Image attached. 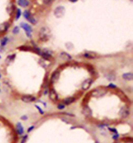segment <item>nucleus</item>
<instances>
[{
  "instance_id": "9d476101",
  "label": "nucleus",
  "mask_w": 133,
  "mask_h": 143,
  "mask_svg": "<svg viewBox=\"0 0 133 143\" xmlns=\"http://www.w3.org/2000/svg\"><path fill=\"white\" fill-rule=\"evenodd\" d=\"M122 78L125 79V80H128V81H131L133 78V75L132 72H126V73L123 74L122 75Z\"/></svg>"
},
{
  "instance_id": "4be33fe9",
  "label": "nucleus",
  "mask_w": 133,
  "mask_h": 143,
  "mask_svg": "<svg viewBox=\"0 0 133 143\" xmlns=\"http://www.w3.org/2000/svg\"><path fill=\"white\" fill-rule=\"evenodd\" d=\"M53 1H54V0H43V3H44L45 4H49V3H51Z\"/></svg>"
},
{
  "instance_id": "393cba45",
  "label": "nucleus",
  "mask_w": 133,
  "mask_h": 143,
  "mask_svg": "<svg viewBox=\"0 0 133 143\" xmlns=\"http://www.w3.org/2000/svg\"><path fill=\"white\" fill-rule=\"evenodd\" d=\"M36 107H37V108H38V111H41V113H42V114L43 113V110H42V109H41V108H40V107H38V106H37V105H36Z\"/></svg>"
},
{
  "instance_id": "412c9836",
  "label": "nucleus",
  "mask_w": 133,
  "mask_h": 143,
  "mask_svg": "<svg viewBox=\"0 0 133 143\" xmlns=\"http://www.w3.org/2000/svg\"><path fill=\"white\" fill-rule=\"evenodd\" d=\"M128 114H129V112H128V110H125L123 112H121V116H122L123 117H126V116H128Z\"/></svg>"
},
{
  "instance_id": "6e6552de",
  "label": "nucleus",
  "mask_w": 133,
  "mask_h": 143,
  "mask_svg": "<svg viewBox=\"0 0 133 143\" xmlns=\"http://www.w3.org/2000/svg\"><path fill=\"white\" fill-rule=\"evenodd\" d=\"M18 4L23 8H26L29 5V2H28V0H18Z\"/></svg>"
},
{
  "instance_id": "20e7f679",
  "label": "nucleus",
  "mask_w": 133,
  "mask_h": 143,
  "mask_svg": "<svg viewBox=\"0 0 133 143\" xmlns=\"http://www.w3.org/2000/svg\"><path fill=\"white\" fill-rule=\"evenodd\" d=\"M39 54H40L44 59H47V60H51L52 57H53L52 52L49 51V50H46V49H44L43 51H40Z\"/></svg>"
},
{
  "instance_id": "4468645a",
  "label": "nucleus",
  "mask_w": 133,
  "mask_h": 143,
  "mask_svg": "<svg viewBox=\"0 0 133 143\" xmlns=\"http://www.w3.org/2000/svg\"><path fill=\"white\" fill-rule=\"evenodd\" d=\"M49 96H50V98H51L52 100H56V99L58 98V96H57L56 92H54V91H50Z\"/></svg>"
},
{
  "instance_id": "b1692460",
  "label": "nucleus",
  "mask_w": 133,
  "mask_h": 143,
  "mask_svg": "<svg viewBox=\"0 0 133 143\" xmlns=\"http://www.w3.org/2000/svg\"><path fill=\"white\" fill-rule=\"evenodd\" d=\"M27 140V136H24L23 138V140H22V142L21 143H25V141Z\"/></svg>"
},
{
  "instance_id": "6ab92c4d",
  "label": "nucleus",
  "mask_w": 133,
  "mask_h": 143,
  "mask_svg": "<svg viewBox=\"0 0 133 143\" xmlns=\"http://www.w3.org/2000/svg\"><path fill=\"white\" fill-rule=\"evenodd\" d=\"M21 14H22V12H21V10H20V9H17V14H16V20H18V19L19 18V17H20Z\"/></svg>"
},
{
  "instance_id": "f257e3e1",
  "label": "nucleus",
  "mask_w": 133,
  "mask_h": 143,
  "mask_svg": "<svg viewBox=\"0 0 133 143\" xmlns=\"http://www.w3.org/2000/svg\"><path fill=\"white\" fill-rule=\"evenodd\" d=\"M39 37H40V39L42 41H47L48 40L49 37H50V29L48 28L44 27L42 28L39 32Z\"/></svg>"
},
{
  "instance_id": "cd10ccee",
  "label": "nucleus",
  "mask_w": 133,
  "mask_h": 143,
  "mask_svg": "<svg viewBox=\"0 0 133 143\" xmlns=\"http://www.w3.org/2000/svg\"><path fill=\"white\" fill-rule=\"evenodd\" d=\"M70 2H73V3H75V2H77V0H69Z\"/></svg>"
},
{
  "instance_id": "ddd939ff",
  "label": "nucleus",
  "mask_w": 133,
  "mask_h": 143,
  "mask_svg": "<svg viewBox=\"0 0 133 143\" xmlns=\"http://www.w3.org/2000/svg\"><path fill=\"white\" fill-rule=\"evenodd\" d=\"M58 77H59V72H54L53 75H52V78H51L52 82H56V81L58 79Z\"/></svg>"
},
{
  "instance_id": "7ed1b4c3",
  "label": "nucleus",
  "mask_w": 133,
  "mask_h": 143,
  "mask_svg": "<svg viewBox=\"0 0 133 143\" xmlns=\"http://www.w3.org/2000/svg\"><path fill=\"white\" fill-rule=\"evenodd\" d=\"M65 14V8L62 6H58V8H56V9L54 10V15L57 17H62Z\"/></svg>"
},
{
  "instance_id": "dca6fc26",
  "label": "nucleus",
  "mask_w": 133,
  "mask_h": 143,
  "mask_svg": "<svg viewBox=\"0 0 133 143\" xmlns=\"http://www.w3.org/2000/svg\"><path fill=\"white\" fill-rule=\"evenodd\" d=\"M74 101H75V99L73 97H70V98H67L66 100H64V103L66 105H69V104H71L72 102H73Z\"/></svg>"
},
{
  "instance_id": "c756f323",
  "label": "nucleus",
  "mask_w": 133,
  "mask_h": 143,
  "mask_svg": "<svg viewBox=\"0 0 133 143\" xmlns=\"http://www.w3.org/2000/svg\"><path fill=\"white\" fill-rule=\"evenodd\" d=\"M97 143H98V142H97Z\"/></svg>"
},
{
  "instance_id": "f03ea898",
  "label": "nucleus",
  "mask_w": 133,
  "mask_h": 143,
  "mask_svg": "<svg viewBox=\"0 0 133 143\" xmlns=\"http://www.w3.org/2000/svg\"><path fill=\"white\" fill-rule=\"evenodd\" d=\"M20 26H21V28H23V30L25 31L26 35H27L28 38H31V35H32V29L31 26L28 25V24H27V23H21Z\"/></svg>"
},
{
  "instance_id": "f3484780",
  "label": "nucleus",
  "mask_w": 133,
  "mask_h": 143,
  "mask_svg": "<svg viewBox=\"0 0 133 143\" xmlns=\"http://www.w3.org/2000/svg\"><path fill=\"white\" fill-rule=\"evenodd\" d=\"M23 17H24V18L26 19H28L30 17H31V14H30V12L28 10H26L24 11V13H23Z\"/></svg>"
},
{
  "instance_id": "f8f14e48",
  "label": "nucleus",
  "mask_w": 133,
  "mask_h": 143,
  "mask_svg": "<svg viewBox=\"0 0 133 143\" xmlns=\"http://www.w3.org/2000/svg\"><path fill=\"white\" fill-rule=\"evenodd\" d=\"M16 130H17V132H18V134H19V135H22V134L23 133V127L20 123H18V124H17Z\"/></svg>"
},
{
  "instance_id": "bb28decb",
  "label": "nucleus",
  "mask_w": 133,
  "mask_h": 143,
  "mask_svg": "<svg viewBox=\"0 0 133 143\" xmlns=\"http://www.w3.org/2000/svg\"><path fill=\"white\" fill-rule=\"evenodd\" d=\"M27 116H22V119H23V120H26V119H27Z\"/></svg>"
},
{
  "instance_id": "1a4fd4ad",
  "label": "nucleus",
  "mask_w": 133,
  "mask_h": 143,
  "mask_svg": "<svg viewBox=\"0 0 133 143\" xmlns=\"http://www.w3.org/2000/svg\"><path fill=\"white\" fill-rule=\"evenodd\" d=\"M59 57L62 59V60H65V61L71 60V56L68 53H67V52H62V53L59 55Z\"/></svg>"
},
{
  "instance_id": "39448f33",
  "label": "nucleus",
  "mask_w": 133,
  "mask_h": 143,
  "mask_svg": "<svg viewBox=\"0 0 133 143\" xmlns=\"http://www.w3.org/2000/svg\"><path fill=\"white\" fill-rule=\"evenodd\" d=\"M22 101L24 102H32L33 101H35V97L31 95H25L22 97Z\"/></svg>"
},
{
  "instance_id": "aec40b11",
  "label": "nucleus",
  "mask_w": 133,
  "mask_h": 143,
  "mask_svg": "<svg viewBox=\"0 0 133 143\" xmlns=\"http://www.w3.org/2000/svg\"><path fill=\"white\" fill-rule=\"evenodd\" d=\"M19 32V28L18 27H14V29H13V33L14 34H18Z\"/></svg>"
},
{
  "instance_id": "423d86ee",
  "label": "nucleus",
  "mask_w": 133,
  "mask_h": 143,
  "mask_svg": "<svg viewBox=\"0 0 133 143\" xmlns=\"http://www.w3.org/2000/svg\"><path fill=\"white\" fill-rule=\"evenodd\" d=\"M8 28H9V23L5 22V23H1L0 24V32H5V31H7L8 29Z\"/></svg>"
},
{
  "instance_id": "a211bd4d",
  "label": "nucleus",
  "mask_w": 133,
  "mask_h": 143,
  "mask_svg": "<svg viewBox=\"0 0 133 143\" xmlns=\"http://www.w3.org/2000/svg\"><path fill=\"white\" fill-rule=\"evenodd\" d=\"M28 21H29V22H30V23H31L32 24H36V23H37V20H36V19H35V18H34V17H32V16H31V17H29V18H28Z\"/></svg>"
},
{
  "instance_id": "c85d7f7f",
  "label": "nucleus",
  "mask_w": 133,
  "mask_h": 143,
  "mask_svg": "<svg viewBox=\"0 0 133 143\" xmlns=\"http://www.w3.org/2000/svg\"><path fill=\"white\" fill-rule=\"evenodd\" d=\"M1 78H2V75H1V73H0V79H1Z\"/></svg>"
},
{
  "instance_id": "a878e982",
  "label": "nucleus",
  "mask_w": 133,
  "mask_h": 143,
  "mask_svg": "<svg viewBox=\"0 0 133 143\" xmlns=\"http://www.w3.org/2000/svg\"><path fill=\"white\" fill-rule=\"evenodd\" d=\"M109 87H112V88H115L116 86L114 84H110V85H109Z\"/></svg>"
},
{
  "instance_id": "0eeeda50",
  "label": "nucleus",
  "mask_w": 133,
  "mask_h": 143,
  "mask_svg": "<svg viewBox=\"0 0 133 143\" xmlns=\"http://www.w3.org/2000/svg\"><path fill=\"white\" fill-rule=\"evenodd\" d=\"M83 56L85 58H88V59H92V58H95L97 57V54L94 53V52H85L83 54Z\"/></svg>"
},
{
  "instance_id": "5701e85b",
  "label": "nucleus",
  "mask_w": 133,
  "mask_h": 143,
  "mask_svg": "<svg viewBox=\"0 0 133 143\" xmlns=\"http://www.w3.org/2000/svg\"><path fill=\"white\" fill-rule=\"evenodd\" d=\"M58 109H64L65 108V106L63 104H59L58 106Z\"/></svg>"
},
{
  "instance_id": "9b49d317",
  "label": "nucleus",
  "mask_w": 133,
  "mask_h": 143,
  "mask_svg": "<svg viewBox=\"0 0 133 143\" xmlns=\"http://www.w3.org/2000/svg\"><path fill=\"white\" fill-rule=\"evenodd\" d=\"M91 83V81L90 80V79H88V80H86L83 83H82V88H83L84 90L88 89V87H90Z\"/></svg>"
},
{
  "instance_id": "2eb2a0df",
  "label": "nucleus",
  "mask_w": 133,
  "mask_h": 143,
  "mask_svg": "<svg viewBox=\"0 0 133 143\" xmlns=\"http://www.w3.org/2000/svg\"><path fill=\"white\" fill-rule=\"evenodd\" d=\"M8 38H3V39L1 40V42H0V43H1V46L2 47H4V46H6L7 45V43H8Z\"/></svg>"
}]
</instances>
